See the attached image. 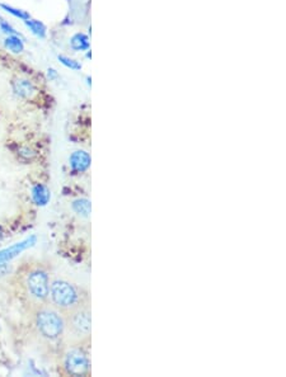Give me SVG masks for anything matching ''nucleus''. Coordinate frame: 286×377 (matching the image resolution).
Wrapping results in <instances>:
<instances>
[{
    "instance_id": "f257e3e1",
    "label": "nucleus",
    "mask_w": 286,
    "mask_h": 377,
    "mask_svg": "<svg viewBox=\"0 0 286 377\" xmlns=\"http://www.w3.org/2000/svg\"><path fill=\"white\" fill-rule=\"evenodd\" d=\"M30 307V324L40 340L55 344L65 338V315L50 302L33 303Z\"/></svg>"
},
{
    "instance_id": "f03ea898",
    "label": "nucleus",
    "mask_w": 286,
    "mask_h": 377,
    "mask_svg": "<svg viewBox=\"0 0 286 377\" xmlns=\"http://www.w3.org/2000/svg\"><path fill=\"white\" fill-rule=\"evenodd\" d=\"M51 281L48 268L40 263L27 264L17 276L18 290L28 305L48 302Z\"/></svg>"
},
{
    "instance_id": "7ed1b4c3",
    "label": "nucleus",
    "mask_w": 286,
    "mask_h": 377,
    "mask_svg": "<svg viewBox=\"0 0 286 377\" xmlns=\"http://www.w3.org/2000/svg\"><path fill=\"white\" fill-rule=\"evenodd\" d=\"M90 297L83 287L65 278H52L48 292V302L64 315L72 312L83 303L89 302Z\"/></svg>"
},
{
    "instance_id": "20e7f679",
    "label": "nucleus",
    "mask_w": 286,
    "mask_h": 377,
    "mask_svg": "<svg viewBox=\"0 0 286 377\" xmlns=\"http://www.w3.org/2000/svg\"><path fill=\"white\" fill-rule=\"evenodd\" d=\"M92 338V306L90 301L65 315L64 344L89 345Z\"/></svg>"
},
{
    "instance_id": "39448f33",
    "label": "nucleus",
    "mask_w": 286,
    "mask_h": 377,
    "mask_svg": "<svg viewBox=\"0 0 286 377\" xmlns=\"http://www.w3.org/2000/svg\"><path fill=\"white\" fill-rule=\"evenodd\" d=\"M59 372L63 376H89L90 358L88 345L65 343L59 357Z\"/></svg>"
},
{
    "instance_id": "423d86ee",
    "label": "nucleus",
    "mask_w": 286,
    "mask_h": 377,
    "mask_svg": "<svg viewBox=\"0 0 286 377\" xmlns=\"http://www.w3.org/2000/svg\"><path fill=\"white\" fill-rule=\"evenodd\" d=\"M13 90L21 98H30L35 93V85L27 79H18L13 83Z\"/></svg>"
},
{
    "instance_id": "0eeeda50",
    "label": "nucleus",
    "mask_w": 286,
    "mask_h": 377,
    "mask_svg": "<svg viewBox=\"0 0 286 377\" xmlns=\"http://www.w3.org/2000/svg\"><path fill=\"white\" fill-rule=\"evenodd\" d=\"M70 46L74 51H88L90 47L89 37L84 33H75L70 39Z\"/></svg>"
},
{
    "instance_id": "6e6552de",
    "label": "nucleus",
    "mask_w": 286,
    "mask_h": 377,
    "mask_svg": "<svg viewBox=\"0 0 286 377\" xmlns=\"http://www.w3.org/2000/svg\"><path fill=\"white\" fill-rule=\"evenodd\" d=\"M4 46H5L6 50H9L13 54H21L24 50L23 39L19 36H15V35H9L6 37L5 41H4Z\"/></svg>"
},
{
    "instance_id": "1a4fd4ad",
    "label": "nucleus",
    "mask_w": 286,
    "mask_h": 377,
    "mask_svg": "<svg viewBox=\"0 0 286 377\" xmlns=\"http://www.w3.org/2000/svg\"><path fill=\"white\" fill-rule=\"evenodd\" d=\"M26 26H27L28 30L37 36L39 38H45L46 35H47V28L42 22L37 21V19H27V21H24Z\"/></svg>"
},
{
    "instance_id": "9d476101",
    "label": "nucleus",
    "mask_w": 286,
    "mask_h": 377,
    "mask_svg": "<svg viewBox=\"0 0 286 377\" xmlns=\"http://www.w3.org/2000/svg\"><path fill=\"white\" fill-rule=\"evenodd\" d=\"M0 6H1L3 9H5V12H8V13H9V14L14 15L15 18H19V19H22V21H27V19L31 18L30 13H27V12H26V10L18 9V8H14V6L6 5V4H0Z\"/></svg>"
},
{
    "instance_id": "9b49d317",
    "label": "nucleus",
    "mask_w": 286,
    "mask_h": 377,
    "mask_svg": "<svg viewBox=\"0 0 286 377\" xmlns=\"http://www.w3.org/2000/svg\"><path fill=\"white\" fill-rule=\"evenodd\" d=\"M24 248H26V245H24L23 243H21L19 245H14V247H12L10 249H6V250H4V252H0V263H1V262H6L8 259L15 257L17 254H18V253H21V250H23Z\"/></svg>"
},
{
    "instance_id": "f8f14e48",
    "label": "nucleus",
    "mask_w": 286,
    "mask_h": 377,
    "mask_svg": "<svg viewBox=\"0 0 286 377\" xmlns=\"http://www.w3.org/2000/svg\"><path fill=\"white\" fill-rule=\"evenodd\" d=\"M57 57H59L60 63L63 64L64 66H66V68L72 69V70H81L82 69V64L77 61V60L72 59V57L64 56V55H59Z\"/></svg>"
},
{
    "instance_id": "ddd939ff",
    "label": "nucleus",
    "mask_w": 286,
    "mask_h": 377,
    "mask_svg": "<svg viewBox=\"0 0 286 377\" xmlns=\"http://www.w3.org/2000/svg\"><path fill=\"white\" fill-rule=\"evenodd\" d=\"M0 28H1L3 32L8 33V35H15V36H18V32H17L8 22L3 21V19H0Z\"/></svg>"
},
{
    "instance_id": "4468645a",
    "label": "nucleus",
    "mask_w": 286,
    "mask_h": 377,
    "mask_svg": "<svg viewBox=\"0 0 286 377\" xmlns=\"http://www.w3.org/2000/svg\"><path fill=\"white\" fill-rule=\"evenodd\" d=\"M47 76L50 77V80H55V79H57L59 74H57V72H56V70H55V69L50 68L47 70Z\"/></svg>"
}]
</instances>
